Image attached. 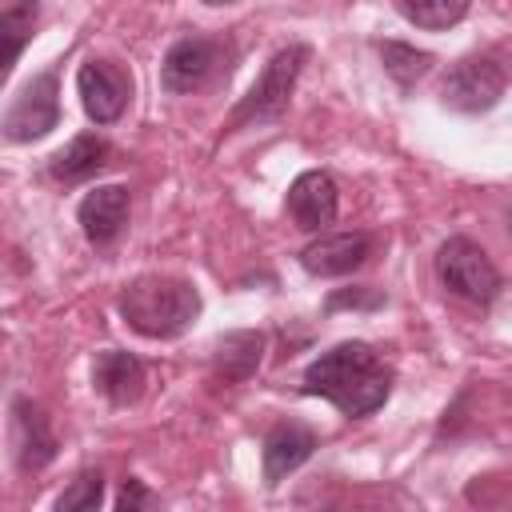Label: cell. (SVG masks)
<instances>
[{
  "instance_id": "obj_16",
  "label": "cell",
  "mask_w": 512,
  "mask_h": 512,
  "mask_svg": "<svg viewBox=\"0 0 512 512\" xmlns=\"http://www.w3.org/2000/svg\"><path fill=\"white\" fill-rule=\"evenodd\" d=\"M260 356H264V336L244 328V332L220 336L212 364H216V376H224V380H248L260 368Z\"/></svg>"
},
{
  "instance_id": "obj_6",
  "label": "cell",
  "mask_w": 512,
  "mask_h": 512,
  "mask_svg": "<svg viewBox=\"0 0 512 512\" xmlns=\"http://www.w3.org/2000/svg\"><path fill=\"white\" fill-rule=\"evenodd\" d=\"M504 88H508V72H504L500 60H492V56H464V60H456L448 68V76L440 84V96H444V104L452 112L476 116V112L496 108Z\"/></svg>"
},
{
  "instance_id": "obj_7",
  "label": "cell",
  "mask_w": 512,
  "mask_h": 512,
  "mask_svg": "<svg viewBox=\"0 0 512 512\" xmlns=\"http://www.w3.org/2000/svg\"><path fill=\"white\" fill-rule=\"evenodd\" d=\"M76 92L80 104L88 112V120L96 124H116L132 100V76L116 64V60H84L76 72Z\"/></svg>"
},
{
  "instance_id": "obj_23",
  "label": "cell",
  "mask_w": 512,
  "mask_h": 512,
  "mask_svg": "<svg viewBox=\"0 0 512 512\" xmlns=\"http://www.w3.org/2000/svg\"><path fill=\"white\" fill-rule=\"evenodd\" d=\"M200 4H212V8H224V4H240V0H200Z\"/></svg>"
},
{
  "instance_id": "obj_18",
  "label": "cell",
  "mask_w": 512,
  "mask_h": 512,
  "mask_svg": "<svg viewBox=\"0 0 512 512\" xmlns=\"http://www.w3.org/2000/svg\"><path fill=\"white\" fill-rule=\"evenodd\" d=\"M36 16H40V4L36 0H24V4H12V8H4L0 12V40H4V72L16 64V56H20V48L28 44V36H32V24H36Z\"/></svg>"
},
{
  "instance_id": "obj_5",
  "label": "cell",
  "mask_w": 512,
  "mask_h": 512,
  "mask_svg": "<svg viewBox=\"0 0 512 512\" xmlns=\"http://www.w3.org/2000/svg\"><path fill=\"white\" fill-rule=\"evenodd\" d=\"M56 64L36 72L8 104L4 112V136L12 144H28V140H40L48 136L56 124H60V84H56Z\"/></svg>"
},
{
  "instance_id": "obj_10",
  "label": "cell",
  "mask_w": 512,
  "mask_h": 512,
  "mask_svg": "<svg viewBox=\"0 0 512 512\" xmlns=\"http://www.w3.org/2000/svg\"><path fill=\"white\" fill-rule=\"evenodd\" d=\"M336 208H340L336 180L324 168H308V172H300L292 180V188H288V216L296 220V228L316 232V228L336 220Z\"/></svg>"
},
{
  "instance_id": "obj_13",
  "label": "cell",
  "mask_w": 512,
  "mask_h": 512,
  "mask_svg": "<svg viewBox=\"0 0 512 512\" xmlns=\"http://www.w3.org/2000/svg\"><path fill=\"white\" fill-rule=\"evenodd\" d=\"M316 452V432H308L304 424H276L268 436H264V480L268 484H280L288 472H296L308 456Z\"/></svg>"
},
{
  "instance_id": "obj_17",
  "label": "cell",
  "mask_w": 512,
  "mask_h": 512,
  "mask_svg": "<svg viewBox=\"0 0 512 512\" xmlns=\"http://www.w3.org/2000/svg\"><path fill=\"white\" fill-rule=\"evenodd\" d=\"M468 8H472V0H400V12L416 28H428V32L460 24L468 16Z\"/></svg>"
},
{
  "instance_id": "obj_22",
  "label": "cell",
  "mask_w": 512,
  "mask_h": 512,
  "mask_svg": "<svg viewBox=\"0 0 512 512\" xmlns=\"http://www.w3.org/2000/svg\"><path fill=\"white\" fill-rule=\"evenodd\" d=\"M340 304H364V308H376V304H380V292H368V296L348 292V296H332V300H328V308H340Z\"/></svg>"
},
{
  "instance_id": "obj_20",
  "label": "cell",
  "mask_w": 512,
  "mask_h": 512,
  "mask_svg": "<svg viewBox=\"0 0 512 512\" xmlns=\"http://www.w3.org/2000/svg\"><path fill=\"white\" fill-rule=\"evenodd\" d=\"M100 500H104V476L88 468V472H80V476L60 492L56 512H92V508H100Z\"/></svg>"
},
{
  "instance_id": "obj_9",
  "label": "cell",
  "mask_w": 512,
  "mask_h": 512,
  "mask_svg": "<svg viewBox=\"0 0 512 512\" xmlns=\"http://www.w3.org/2000/svg\"><path fill=\"white\" fill-rule=\"evenodd\" d=\"M12 456H16L20 472H40L56 456L52 424H48V416L28 396L12 400Z\"/></svg>"
},
{
  "instance_id": "obj_4",
  "label": "cell",
  "mask_w": 512,
  "mask_h": 512,
  "mask_svg": "<svg viewBox=\"0 0 512 512\" xmlns=\"http://www.w3.org/2000/svg\"><path fill=\"white\" fill-rule=\"evenodd\" d=\"M436 276L440 284L468 300V304H492L500 292V272L488 260V252L468 236H448L436 252Z\"/></svg>"
},
{
  "instance_id": "obj_19",
  "label": "cell",
  "mask_w": 512,
  "mask_h": 512,
  "mask_svg": "<svg viewBox=\"0 0 512 512\" xmlns=\"http://www.w3.org/2000/svg\"><path fill=\"white\" fill-rule=\"evenodd\" d=\"M380 60H384V72L396 80V84H416L420 76H428L432 68V52L424 48H412V44H400V40H388L380 44Z\"/></svg>"
},
{
  "instance_id": "obj_14",
  "label": "cell",
  "mask_w": 512,
  "mask_h": 512,
  "mask_svg": "<svg viewBox=\"0 0 512 512\" xmlns=\"http://www.w3.org/2000/svg\"><path fill=\"white\" fill-rule=\"evenodd\" d=\"M92 384L108 404H132L144 392V364L132 352L108 348L92 364Z\"/></svg>"
},
{
  "instance_id": "obj_12",
  "label": "cell",
  "mask_w": 512,
  "mask_h": 512,
  "mask_svg": "<svg viewBox=\"0 0 512 512\" xmlns=\"http://www.w3.org/2000/svg\"><path fill=\"white\" fill-rule=\"evenodd\" d=\"M76 216H80L84 236H88L96 248L112 244V240L124 232V224H128V188H124V184H100V188H92V192L80 200Z\"/></svg>"
},
{
  "instance_id": "obj_2",
  "label": "cell",
  "mask_w": 512,
  "mask_h": 512,
  "mask_svg": "<svg viewBox=\"0 0 512 512\" xmlns=\"http://www.w3.org/2000/svg\"><path fill=\"white\" fill-rule=\"evenodd\" d=\"M124 324L148 340H172L188 332L200 316L196 284L180 276H136L116 300Z\"/></svg>"
},
{
  "instance_id": "obj_15",
  "label": "cell",
  "mask_w": 512,
  "mask_h": 512,
  "mask_svg": "<svg viewBox=\"0 0 512 512\" xmlns=\"http://www.w3.org/2000/svg\"><path fill=\"white\" fill-rule=\"evenodd\" d=\"M108 140H100V136H92V132H80V136H72L56 156H52V176L56 180H64V184H72V180H84V176H92V172H100L104 164H108Z\"/></svg>"
},
{
  "instance_id": "obj_3",
  "label": "cell",
  "mask_w": 512,
  "mask_h": 512,
  "mask_svg": "<svg viewBox=\"0 0 512 512\" xmlns=\"http://www.w3.org/2000/svg\"><path fill=\"white\" fill-rule=\"evenodd\" d=\"M304 60H308V48H304V44L280 48V52L264 64V72L256 76V84L248 88V96L236 104L228 128L236 132V128H248V124L280 120L284 108H288V100H292V88H296V76H300Z\"/></svg>"
},
{
  "instance_id": "obj_21",
  "label": "cell",
  "mask_w": 512,
  "mask_h": 512,
  "mask_svg": "<svg viewBox=\"0 0 512 512\" xmlns=\"http://www.w3.org/2000/svg\"><path fill=\"white\" fill-rule=\"evenodd\" d=\"M156 504V496L136 480V476H128L124 484H120V496H116V508L120 512H140V508H152Z\"/></svg>"
},
{
  "instance_id": "obj_1",
  "label": "cell",
  "mask_w": 512,
  "mask_h": 512,
  "mask_svg": "<svg viewBox=\"0 0 512 512\" xmlns=\"http://www.w3.org/2000/svg\"><path fill=\"white\" fill-rule=\"evenodd\" d=\"M304 392L324 396L344 416H368L388 400L392 372L364 340H344L304 368Z\"/></svg>"
},
{
  "instance_id": "obj_8",
  "label": "cell",
  "mask_w": 512,
  "mask_h": 512,
  "mask_svg": "<svg viewBox=\"0 0 512 512\" xmlns=\"http://www.w3.org/2000/svg\"><path fill=\"white\" fill-rule=\"evenodd\" d=\"M220 60H224V40H212V36H184L176 40L168 52H164V64H160V84L176 96L184 92H196L204 88L216 72H220Z\"/></svg>"
},
{
  "instance_id": "obj_11",
  "label": "cell",
  "mask_w": 512,
  "mask_h": 512,
  "mask_svg": "<svg viewBox=\"0 0 512 512\" xmlns=\"http://www.w3.org/2000/svg\"><path fill=\"white\" fill-rule=\"evenodd\" d=\"M368 256H372V236L368 232H332V236L312 240L300 252V264L312 276H348Z\"/></svg>"
}]
</instances>
